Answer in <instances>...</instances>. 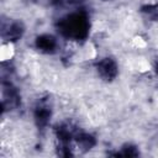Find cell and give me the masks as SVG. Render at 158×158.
<instances>
[{"instance_id":"cell-1","label":"cell","mask_w":158,"mask_h":158,"mask_svg":"<svg viewBox=\"0 0 158 158\" xmlns=\"http://www.w3.org/2000/svg\"><path fill=\"white\" fill-rule=\"evenodd\" d=\"M89 22L84 14L77 12L69 15L65 20L60 22V32L70 38L81 40L88 35Z\"/></svg>"},{"instance_id":"cell-2","label":"cell","mask_w":158,"mask_h":158,"mask_svg":"<svg viewBox=\"0 0 158 158\" xmlns=\"http://www.w3.org/2000/svg\"><path fill=\"white\" fill-rule=\"evenodd\" d=\"M96 68H98L99 75H100L102 79H105V80H112V79H115L116 75H117V72H118V70H117V64H116V62H115L114 59H111V58L101 59V60L98 63Z\"/></svg>"},{"instance_id":"cell-3","label":"cell","mask_w":158,"mask_h":158,"mask_svg":"<svg viewBox=\"0 0 158 158\" xmlns=\"http://www.w3.org/2000/svg\"><path fill=\"white\" fill-rule=\"evenodd\" d=\"M36 47L42 51V52H46V53H49V52H53L57 47V41L53 36L51 35H41L37 37L36 40Z\"/></svg>"},{"instance_id":"cell-4","label":"cell","mask_w":158,"mask_h":158,"mask_svg":"<svg viewBox=\"0 0 158 158\" xmlns=\"http://www.w3.org/2000/svg\"><path fill=\"white\" fill-rule=\"evenodd\" d=\"M51 117V110L48 106L41 105L35 110V120L38 126H46Z\"/></svg>"},{"instance_id":"cell-5","label":"cell","mask_w":158,"mask_h":158,"mask_svg":"<svg viewBox=\"0 0 158 158\" xmlns=\"http://www.w3.org/2000/svg\"><path fill=\"white\" fill-rule=\"evenodd\" d=\"M4 35H6V37L10 40V41H17L21 36H22V32H23V27L21 23L19 22H14L9 26L7 30H4Z\"/></svg>"},{"instance_id":"cell-6","label":"cell","mask_w":158,"mask_h":158,"mask_svg":"<svg viewBox=\"0 0 158 158\" xmlns=\"http://www.w3.org/2000/svg\"><path fill=\"white\" fill-rule=\"evenodd\" d=\"M77 142L81 149H90L95 144V139L90 135H86V133L77 136Z\"/></svg>"},{"instance_id":"cell-7","label":"cell","mask_w":158,"mask_h":158,"mask_svg":"<svg viewBox=\"0 0 158 158\" xmlns=\"http://www.w3.org/2000/svg\"><path fill=\"white\" fill-rule=\"evenodd\" d=\"M156 70H157V73H158V64H157V67H156Z\"/></svg>"}]
</instances>
